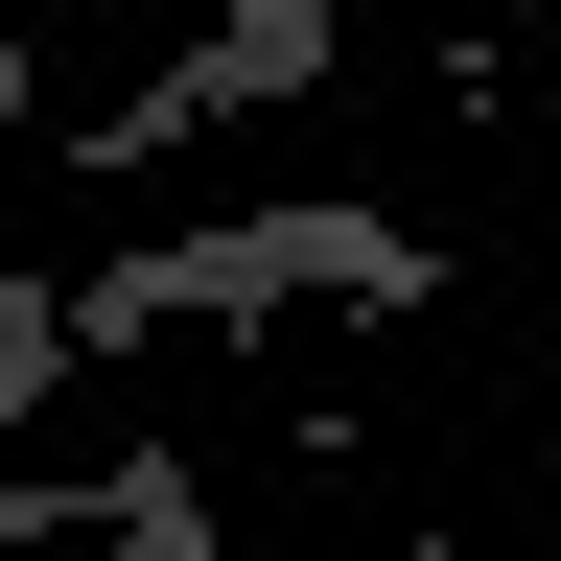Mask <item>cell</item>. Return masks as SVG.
<instances>
[{"instance_id":"6da1fadb","label":"cell","mask_w":561,"mask_h":561,"mask_svg":"<svg viewBox=\"0 0 561 561\" xmlns=\"http://www.w3.org/2000/svg\"><path fill=\"white\" fill-rule=\"evenodd\" d=\"M421 257L398 210H257V234H164V257H94V280H47L70 351H140V328H257V305H421Z\"/></svg>"},{"instance_id":"3957f363","label":"cell","mask_w":561,"mask_h":561,"mask_svg":"<svg viewBox=\"0 0 561 561\" xmlns=\"http://www.w3.org/2000/svg\"><path fill=\"white\" fill-rule=\"evenodd\" d=\"M117 538H140V561H234L210 491H187V445H117Z\"/></svg>"},{"instance_id":"277c9868","label":"cell","mask_w":561,"mask_h":561,"mask_svg":"<svg viewBox=\"0 0 561 561\" xmlns=\"http://www.w3.org/2000/svg\"><path fill=\"white\" fill-rule=\"evenodd\" d=\"M398 561H468V538H398Z\"/></svg>"},{"instance_id":"7a4b0ae2","label":"cell","mask_w":561,"mask_h":561,"mask_svg":"<svg viewBox=\"0 0 561 561\" xmlns=\"http://www.w3.org/2000/svg\"><path fill=\"white\" fill-rule=\"evenodd\" d=\"M305 70H328V0H234V24H187V47L94 117V164H164L187 117H257V94H305Z\"/></svg>"}]
</instances>
